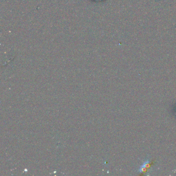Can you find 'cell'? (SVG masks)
Masks as SVG:
<instances>
[{"instance_id":"obj_1","label":"cell","mask_w":176,"mask_h":176,"mask_svg":"<svg viewBox=\"0 0 176 176\" xmlns=\"http://www.w3.org/2000/svg\"><path fill=\"white\" fill-rule=\"evenodd\" d=\"M154 164L153 161L150 160L146 161L143 164L139 167V172L142 175H143L144 173H146L147 170L150 168L151 165H152Z\"/></svg>"}]
</instances>
